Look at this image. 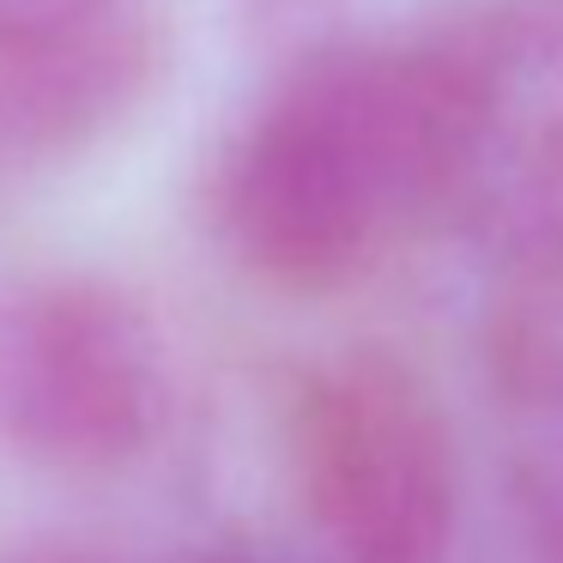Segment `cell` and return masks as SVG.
<instances>
[{
	"label": "cell",
	"mask_w": 563,
	"mask_h": 563,
	"mask_svg": "<svg viewBox=\"0 0 563 563\" xmlns=\"http://www.w3.org/2000/svg\"><path fill=\"white\" fill-rule=\"evenodd\" d=\"M231 19L261 67H285L345 31V0H231Z\"/></svg>",
	"instance_id": "7"
},
{
	"label": "cell",
	"mask_w": 563,
	"mask_h": 563,
	"mask_svg": "<svg viewBox=\"0 0 563 563\" xmlns=\"http://www.w3.org/2000/svg\"><path fill=\"white\" fill-rule=\"evenodd\" d=\"M490 400L533 551L563 545V243L503 261L485 328Z\"/></svg>",
	"instance_id": "6"
},
{
	"label": "cell",
	"mask_w": 563,
	"mask_h": 563,
	"mask_svg": "<svg viewBox=\"0 0 563 563\" xmlns=\"http://www.w3.org/2000/svg\"><path fill=\"white\" fill-rule=\"evenodd\" d=\"M170 74V31L152 0H115L43 37L0 43V183L103 146Z\"/></svg>",
	"instance_id": "5"
},
{
	"label": "cell",
	"mask_w": 563,
	"mask_h": 563,
	"mask_svg": "<svg viewBox=\"0 0 563 563\" xmlns=\"http://www.w3.org/2000/svg\"><path fill=\"white\" fill-rule=\"evenodd\" d=\"M170 424V352L134 291L103 273L0 279V461L110 478Z\"/></svg>",
	"instance_id": "2"
},
{
	"label": "cell",
	"mask_w": 563,
	"mask_h": 563,
	"mask_svg": "<svg viewBox=\"0 0 563 563\" xmlns=\"http://www.w3.org/2000/svg\"><path fill=\"white\" fill-rule=\"evenodd\" d=\"M115 7V0H0V43L13 37H43V31H62L74 19H91Z\"/></svg>",
	"instance_id": "8"
},
{
	"label": "cell",
	"mask_w": 563,
	"mask_h": 563,
	"mask_svg": "<svg viewBox=\"0 0 563 563\" xmlns=\"http://www.w3.org/2000/svg\"><path fill=\"white\" fill-rule=\"evenodd\" d=\"M539 563H563V545H551V551H539Z\"/></svg>",
	"instance_id": "10"
},
{
	"label": "cell",
	"mask_w": 563,
	"mask_h": 563,
	"mask_svg": "<svg viewBox=\"0 0 563 563\" xmlns=\"http://www.w3.org/2000/svg\"><path fill=\"white\" fill-rule=\"evenodd\" d=\"M454 74L442 25L340 31L267 67L207 183L219 243L273 291H340L406 236L449 224Z\"/></svg>",
	"instance_id": "1"
},
{
	"label": "cell",
	"mask_w": 563,
	"mask_h": 563,
	"mask_svg": "<svg viewBox=\"0 0 563 563\" xmlns=\"http://www.w3.org/2000/svg\"><path fill=\"white\" fill-rule=\"evenodd\" d=\"M0 563H103L86 545H55V539H31V545H7Z\"/></svg>",
	"instance_id": "9"
},
{
	"label": "cell",
	"mask_w": 563,
	"mask_h": 563,
	"mask_svg": "<svg viewBox=\"0 0 563 563\" xmlns=\"http://www.w3.org/2000/svg\"><path fill=\"white\" fill-rule=\"evenodd\" d=\"M454 67L449 224L503 261L563 243V0L437 13Z\"/></svg>",
	"instance_id": "4"
},
{
	"label": "cell",
	"mask_w": 563,
	"mask_h": 563,
	"mask_svg": "<svg viewBox=\"0 0 563 563\" xmlns=\"http://www.w3.org/2000/svg\"><path fill=\"white\" fill-rule=\"evenodd\" d=\"M291 485L328 563H442L461 449L430 382L394 352L321 357L291 400Z\"/></svg>",
	"instance_id": "3"
}]
</instances>
